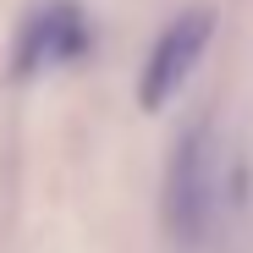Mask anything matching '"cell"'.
Instances as JSON below:
<instances>
[{"instance_id":"obj_1","label":"cell","mask_w":253,"mask_h":253,"mask_svg":"<svg viewBox=\"0 0 253 253\" xmlns=\"http://www.w3.org/2000/svg\"><path fill=\"white\" fill-rule=\"evenodd\" d=\"M220 193H226V176H220V132L215 121H193L187 132L176 138L171 149V165H165V226L182 248H198L209 242L220 220Z\"/></svg>"},{"instance_id":"obj_2","label":"cell","mask_w":253,"mask_h":253,"mask_svg":"<svg viewBox=\"0 0 253 253\" xmlns=\"http://www.w3.org/2000/svg\"><path fill=\"white\" fill-rule=\"evenodd\" d=\"M209 39H215V11L209 6H193V11H182L160 28L154 50L143 61V77H138V105L143 110H165L187 88V77L198 72V61L209 50Z\"/></svg>"},{"instance_id":"obj_3","label":"cell","mask_w":253,"mask_h":253,"mask_svg":"<svg viewBox=\"0 0 253 253\" xmlns=\"http://www.w3.org/2000/svg\"><path fill=\"white\" fill-rule=\"evenodd\" d=\"M88 50V22L72 0H55V6H39L22 33H17V50H11V72L17 77H33L44 66H61V61H77Z\"/></svg>"}]
</instances>
